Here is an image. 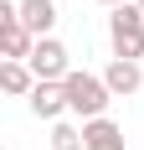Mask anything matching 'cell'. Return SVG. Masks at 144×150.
Listing matches in <instances>:
<instances>
[{"label":"cell","mask_w":144,"mask_h":150,"mask_svg":"<svg viewBox=\"0 0 144 150\" xmlns=\"http://www.w3.org/2000/svg\"><path fill=\"white\" fill-rule=\"evenodd\" d=\"M67 114H77V119H103V109L113 104V93H108V83H103V73H67Z\"/></svg>","instance_id":"obj_1"},{"label":"cell","mask_w":144,"mask_h":150,"mask_svg":"<svg viewBox=\"0 0 144 150\" xmlns=\"http://www.w3.org/2000/svg\"><path fill=\"white\" fill-rule=\"evenodd\" d=\"M108 47H113V57H129V62L144 57V11L134 0L108 16Z\"/></svg>","instance_id":"obj_2"},{"label":"cell","mask_w":144,"mask_h":150,"mask_svg":"<svg viewBox=\"0 0 144 150\" xmlns=\"http://www.w3.org/2000/svg\"><path fill=\"white\" fill-rule=\"evenodd\" d=\"M26 67L36 73V83H67L72 57H67V47H62L57 36H41V42H36V52L26 57Z\"/></svg>","instance_id":"obj_3"},{"label":"cell","mask_w":144,"mask_h":150,"mask_svg":"<svg viewBox=\"0 0 144 150\" xmlns=\"http://www.w3.org/2000/svg\"><path fill=\"white\" fill-rule=\"evenodd\" d=\"M103 83H108L113 98H129V93L144 88V67H139V62H129V57H113L108 67H103Z\"/></svg>","instance_id":"obj_4"},{"label":"cell","mask_w":144,"mask_h":150,"mask_svg":"<svg viewBox=\"0 0 144 150\" xmlns=\"http://www.w3.org/2000/svg\"><path fill=\"white\" fill-rule=\"evenodd\" d=\"M26 104H31L36 119H52V124H57L62 114H67V88H62V83H36Z\"/></svg>","instance_id":"obj_5"},{"label":"cell","mask_w":144,"mask_h":150,"mask_svg":"<svg viewBox=\"0 0 144 150\" xmlns=\"http://www.w3.org/2000/svg\"><path fill=\"white\" fill-rule=\"evenodd\" d=\"M21 26L41 42V36H52V26H57V5L52 0H21Z\"/></svg>","instance_id":"obj_6"},{"label":"cell","mask_w":144,"mask_h":150,"mask_svg":"<svg viewBox=\"0 0 144 150\" xmlns=\"http://www.w3.org/2000/svg\"><path fill=\"white\" fill-rule=\"evenodd\" d=\"M82 145L87 150H124V129H118L108 114H103V119H87L82 124Z\"/></svg>","instance_id":"obj_7"},{"label":"cell","mask_w":144,"mask_h":150,"mask_svg":"<svg viewBox=\"0 0 144 150\" xmlns=\"http://www.w3.org/2000/svg\"><path fill=\"white\" fill-rule=\"evenodd\" d=\"M0 52H5V62H26L31 52H36V36H31L21 21H15V26H0Z\"/></svg>","instance_id":"obj_8"},{"label":"cell","mask_w":144,"mask_h":150,"mask_svg":"<svg viewBox=\"0 0 144 150\" xmlns=\"http://www.w3.org/2000/svg\"><path fill=\"white\" fill-rule=\"evenodd\" d=\"M0 88L10 93V98H31V88H36V73H31L26 62H0Z\"/></svg>","instance_id":"obj_9"},{"label":"cell","mask_w":144,"mask_h":150,"mask_svg":"<svg viewBox=\"0 0 144 150\" xmlns=\"http://www.w3.org/2000/svg\"><path fill=\"white\" fill-rule=\"evenodd\" d=\"M52 150H87L82 145V129L67 124V119H57V124H52Z\"/></svg>","instance_id":"obj_10"},{"label":"cell","mask_w":144,"mask_h":150,"mask_svg":"<svg viewBox=\"0 0 144 150\" xmlns=\"http://www.w3.org/2000/svg\"><path fill=\"white\" fill-rule=\"evenodd\" d=\"M98 5H108V11H118V5H129V0H98Z\"/></svg>","instance_id":"obj_11"},{"label":"cell","mask_w":144,"mask_h":150,"mask_svg":"<svg viewBox=\"0 0 144 150\" xmlns=\"http://www.w3.org/2000/svg\"><path fill=\"white\" fill-rule=\"evenodd\" d=\"M134 5H139V11H144V0H134Z\"/></svg>","instance_id":"obj_12"}]
</instances>
